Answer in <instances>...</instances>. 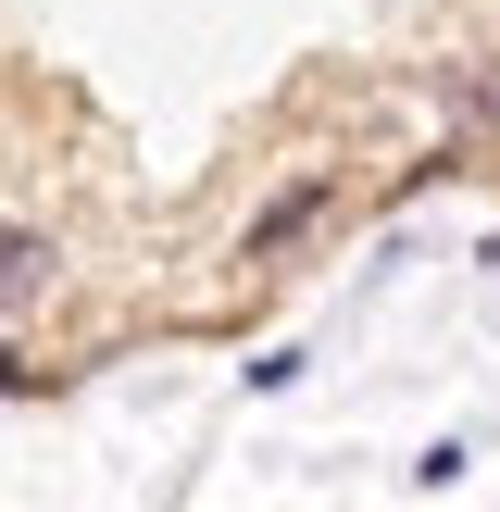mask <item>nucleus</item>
Masks as SVG:
<instances>
[{
	"label": "nucleus",
	"mask_w": 500,
	"mask_h": 512,
	"mask_svg": "<svg viewBox=\"0 0 500 512\" xmlns=\"http://www.w3.org/2000/svg\"><path fill=\"white\" fill-rule=\"evenodd\" d=\"M325 200H338V175H288V188L250 213V238H238V263H275V250H300L325 225Z\"/></svg>",
	"instance_id": "nucleus-1"
},
{
	"label": "nucleus",
	"mask_w": 500,
	"mask_h": 512,
	"mask_svg": "<svg viewBox=\"0 0 500 512\" xmlns=\"http://www.w3.org/2000/svg\"><path fill=\"white\" fill-rule=\"evenodd\" d=\"M50 263H63V250H50L38 225H0V313H25V300L50 288Z\"/></svg>",
	"instance_id": "nucleus-2"
},
{
	"label": "nucleus",
	"mask_w": 500,
	"mask_h": 512,
	"mask_svg": "<svg viewBox=\"0 0 500 512\" xmlns=\"http://www.w3.org/2000/svg\"><path fill=\"white\" fill-rule=\"evenodd\" d=\"M25 388H38V363H0V400H25Z\"/></svg>",
	"instance_id": "nucleus-3"
}]
</instances>
